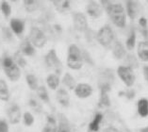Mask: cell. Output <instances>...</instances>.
<instances>
[{
	"mask_svg": "<svg viewBox=\"0 0 148 132\" xmlns=\"http://www.w3.org/2000/svg\"><path fill=\"white\" fill-rule=\"evenodd\" d=\"M106 12L115 27L119 28H124L125 27L127 15H126L125 7L121 3L112 2L106 10Z\"/></svg>",
	"mask_w": 148,
	"mask_h": 132,
	"instance_id": "1",
	"label": "cell"
},
{
	"mask_svg": "<svg viewBox=\"0 0 148 132\" xmlns=\"http://www.w3.org/2000/svg\"><path fill=\"white\" fill-rule=\"evenodd\" d=\"M67 66L70 69L77 71L80 70L83 66V59H82V50L75 44H71L68 47V55H67Z\"/></svg>",
	"mask_w": 148,
	"mask_h": 132,
	"instance_id": "2",
	"label": "cell"
},
{
	"mask_svg": "<svg viewBox=\"0 0 148 132\" xmlns=\"http://www.w3.org/2000/svg\"><path fill=\"white\" fill-rule=\"evenodd\" d=\"M2 66H3V70H4L7 77H8L10 81L15 82L17 80H19V78L21 77V70H20V67L15 63V62H14L13 58L6 56L5 58L3 59Z\"/></svg>",
	"mask_w": 148,
	"mask_h": 132,
	"instance_id": "3",
	"label": "cell"
},
{
	"mask_svg": "<svg viewBox=\"0 0 148 132\" xmlns=\"http://www.w3.org/2000/svg\"><path fill=\"white\" fill-rule=\"evenodd\" d=\"M96 40L105 48L112 46L114 41V32L109 25H105L96 33Z\"/></svg>",
	"mask_w": 148,
	"mask_h": 132,
	"instance_id": "4",
	"label": "cell"
},
{
	"mask_svg": "<svg viewBox=\"0 0 148 132\" xmlns=\"http://www.w3.org/2000/svg\"><path fill=\"white\" fill-rule=\"evenodd\" d=\"M45 62L46 66L54 71L56 75H60L62 72V63H61L60 58L57 55L55 49H50L45 56Z\"/></svg>",
	"mask_w": 148,
	"mask_h": 132,
	"instance_id": "5",
	"label": "cell"
},
{
	"mask_svg": "<svg viewBox=\"0 0 148 132\" xmlns=\"http://www.w3.org/2000/svg\"><path fill=\"white\" fill-rule=\"evenodd\" d=\"M28 39L30 40L31 44L35 46V48H42L47 42V37L45 32L36 27H31Z\"/></svg>",
	"mask_w": 148,
	"mask_h": 132,
	"instance_id": "6",
	"label": "cell"
},
{
	"mask_svg": "<svg viewBox=\"0 0 148 132\" xmlns=\"http://www.w3.org/2000/svg\"><path fill=\"white\" fill-rule=\"evenodd\" d=\"M117 75L120 79L124 82L126 87H132L134 84L136 77L132 68L125 65H121L117 68Z\"/></svg>",
	"mask_w": 148,
	"mask_h": 132,
	"instance_id": "7",
	"label": "cell"
},
{
	"mask_svg": "<svg viewBox=\"0 0 148 132\" xmlns=\"http://www.w3.org/2000/svg\"><path fill=\"white\" fill-rule=\"evenodd\" d=\"M73 24L74 27L79 32H87L89 30L88 20L84 13L75 12L73 13Z\"/></svg>",
	"mask_w": 148,
	"mask_h": 132,
	"instance_id": "8",
	"label": "cell"
},
{
	"mask_svg": "<svg viewBox=\"0 0 148 132\" xmlns=\"http://www.w3.org/2000/svg\"><path fill=\"white\" fill-rule=\"evenodd\" d=\"M7 115H8L9 122L12 124H16L21 121L22 118V111L18 104L12 103L7 109Z\"/></svg>",
	"mask_w": 148,
	"mask_h": 132,
	"instance_id": "9",
	"label": "cell"
},
{
	"mask_svg": "<svg viewBox=\"0 0 148 132\" xmlns=\"http://www.w3.org/2000/svg\"><path fill=\"white\" fill-rule=\"evenodd\" d=\"M110 91V82H104L100 86V98L98 105L99 107L108 108L110 106V99L109 96V92Z\"/></svg>",
	"mask_w": 148,
	"mask_h": 132,
	"instance_id": "10",
	"label": "cell"
},
{
	"mask_svg": "<svg viewBox=\"0 0 148 132\" xmlns=\"http://www.w3.org/2000/svg\"><path fill=\"white\" fill-rule=\"evenodd\" d=\"M86 12H87V14L90 17H92L93 19H96L102 16L103 8L101 7L99 2L90 1L87 4V7H86Z\"/></svg>",
	"mask_w": 148,
	"mask_h": 132,
	"instance_id": "11",
	"label": "cell"
},
{
	"mask_svg": "<svg viewBox=\"0 0 148 132\" xmlns=\"http://www.w3.org/2000/svg\"><path fill=\"white\" fill-rule=\"evenodd\" d=\"M75 94L80 99H85L90 97L92 94V87L87 83H79L75 89Z\"/></svg>",
	"mask_w": 148,
	"mask_h": 132,
	"instance_id": "12",
	"label": "cell"
},
{
	"mask_svg": "<svg viewBox=\"0 0 148 132\" xmlns=\"http://www.w3.org/2000/svg\"><path fill=\"white\" fill-rule=\"evenodd\" d=\"M140 12V5L138 1H125V12L130 20H135Z\"/></svg>",
	"mask_w": 148,
	"mask_h": 132,
	"instance_id": "13",
	"label": "cell"
},
{
	"mask_svg": "<svg viewBox=\"0 0 148 132\" xmlns=\"http://www.w3.org/2000/svg\"><path fill=\"white\" fill-rule=\"evenodd\" d=\"M111 48H112V55L116 60H122L126 56L125 47L120 41H115Z\"/></svg>",
	"mask_w": 148,
	"mask_h": 132,
	"instance_id": "14",
	"label": "cell"
},
{
	"mask_svg": "<svg viewBox=\"0 0 148 132\" xmlns=\"http://www.w3.org/2000/svg\"><path fill=\"white\" fill-rule=\"evenodd\" d=\"M20 52L24 56L32 57L35 55V46L31 44L29 39H25L20 44Z\"/></svg>",
	"mask_w": 148,
	"mask_h": 132,
	"instance_id": "15",
	"label": "cell"
},
{
	"mask_svg": "<svg viewBox=\"0 0 148 132\" xmlns=\"http://www.w3.org/2000/svg\"><path fill=\"white\" fill-rule=\"evenodd\" d=\"M57 101L62 107H68L70 105V95L64 88H60L56 92Z\"/></svg>",
	"mask_w": 148,
	"mask_h": 132,
	"instance_id": "16",
	"label": "cell"
},
{
	"mask_svg": "<svg viewBox=\"0 0 148 132\" xmlns=\"http://www.w3.org/2000/svg\"><path fill=\"white\" fill-rule=\"evenodd\" d=\"M10 27L13 33H15L16 35H21L25 30V22L21 19L12 18L10 19Z\"/></svg>",
	"mask_w": 148,
	"mask_h": 132,
	"instance_id": "17",
	"label": "cell"
},
{
	"mask_svg": "<svg viewBox=\"0 0 148 132\" xmlns=\"http://www.w3.org/2000/svg\"><path fill=\"white\" fill-rule=\"evenodd\" d=\"M137 54L140 60L148 62V41H143L138 44L137 47Z\"/></svg>",
	"mask_w": 148,
	"mask_h": 132,
	"instance_id": "18",
	"label": "cell"
},
{
	"mask_svg": "<svg viewBox=\"0 0 148 132\" xmlns=\"http://www.w3.org/2000/svg\"><path fill=\"white\" fill-rule=\"evenodd\" d=\"M58 117H59V124H58L57 132H71V126L67 117L61 113H60Z\"/></svg>",
	"mask_w": 148,
	"mask_h": 132,
	"instance_id": "19",
	"label": "cell"
},
{
	"mask_svg": "<svg viewBox=\"0 0 148 132\" xmlns=\"http://www.w3.org/2000/svg\"><path fill=\"white\" fill-rule=\"evenodd\" d=\"M58 131V124L57 120L54 116L48 115L46 117V123L42 128V132H57Z\"/></svg>",
	"mask_w": 148,
	"mask_h": 132,
	"instance_id": "20",
	"label": "cell"
},
{
	"mask_svg": "<svg viewBox=\"0 0 148 132\" xmlns=\"http://www.w3.org/2000/svg\"><path fill=\"white\" fill-rule=\"evenodd\" d=\"M137 110L140 117L145 118L148 116V99L140 98L137 103Z\"/></svg>",
	"mask_w": 148,
	"mask_h": 132,
	"instance_id": "21",
	"label": "cell"
},
{
	"mask_svg": "<svg viewBox=\"0 0 148 132\" xmlns=\"http://www.w3.org/2000/svg\"><path fill=\"white\" fill-rule=\"evenodd\" d=\"M103 120V114L102 113H96L93 119L92 120V122L89 124V132H98L100 128L101 122Z\"/></svg>",
	"mask_w": 148,
	"mask_h": 132,
	"instance_id": "22",
	"label": "cell"
},
{
	"mask_svg": "<svg viewBox=\"0 0 148 132\" xmlns=\"http://www.w3.org/2000/svg\"><path fill=\"white\" fill-rule=\"evenodd\" d=\"M60 77L56 74H50L49 76L46 77V84L47 86L51 89V90H58L60 86Z\"/></svg>",
	"mask_w": 148,
	"mask_h": 132,
	"instance_id": "23",
	"label": "cell"
},
{
	"mask_svg": "<svg viewBox=\"0 0 148 132\" xmlns=\"http://www.w3.org/2000/svg\"><path fill=\"white\" fill-rule=\"evenodd\" d=\"M62 83L67 89L69 90H75V87H77V81H75V77L72 76L70 73H65L62 77Z\"/></svg>",
	"mask_w": 148,
	"mask_h": 132,
	"instance_id": "24",
	"label": "cell"
},
{
	"mask_svg": "<svg viewBox=\"0 0 148 132\" xmlns=\"http://www.w3.org/2000/svg\"><path fill=\"white\" fill-rule=\"evenodd\" d=\"M0 100L6 102L10 100V92L8 85H7L5 80L1 79V78H0Z\"/></svg>",
	"mask_w": 148,
	"mask_h": 132,
	"instance_id": "25",
	"label": "cell"
},
{
	"mask_svg": "<svg viewBox=\"0 0 148 132\" xmlns=\"http://www.w3.org/2000/svg\"><path fill=\"white\" fill-rule=\"evenodd\" d=\"M37 95L38 97L41 99L42 102L46 103V104H49L50 103V97H49V94L47 90H46V88L45 86H39V88L37 89Z\"/></svg>",
	"mask_w": 148,
	"mask_h": 132,
	"instance_id": "26",
	"label": "cell"
},
{
	"mask_svg": "<svg viewBox=\"0 0 148 132\" xmlns=\"http://www.w3.org/2000/svg\"><path fill=\"white\" fill-rule=\"evenodd\" d=\"M26 80L27 83V86L29 87L30 90L32 91H37L39 88V83H38V78L34 76L33 74H27L26 77Z\"/></svg>",
	"mask_w": 148,
	"mask_h": 132,
	"instance_id": "27",
	"label": "cell"
},
{
	"mask_svg": "<svg viewBox=\"0 0 148 132\" xmlns=\"http://www.w3.org/2000/svg\"><path fill=\"white\" fill-rule=\"evenodd\" d=\"M139 28L140 34L148 41V21L144 17H140L139 19Z\"/></svg>",
	"mask_w": 148,
	"mask_h": 132,
	"instance_id": "28",
	"label": "cell"
},
{
	"mask_svg": "<svg viewBox=\"0 0 148 132\" xmlns=\"http://www.w3.org/2000/svg\"><path fill=\"white\" fill-rule=\"evenodd\" d=\"M135 44H136V31L133 29L131 30L130 34H129V36L125 41V48L129 51H132L135 47Z\"/></svg>",
	"mask_w": 148,
	"mask_h": 132,
	"instance_id": "29",
	"label": "cell"
},
{
	"mask_svg": "<svg viewBox=\"0 0 148 132\" xmlns=\"http://www.w3.org/2000/svg\"><path fill=\"white\" fill-rule=\"evenodd\" d=\"M24 7L27 12H34L39 9L40 2L36 0H27V1H24Z\"/></svg>",
	"mask_w": 148,
	"mask_h": 132,
	"instance_id": "30",
	"label": "cell"
},
{
	"mask_svg": "<svg viewBox=\"0 0 148 132\" xmlns=\"http://www.w3.org/2000/svg\"><path fill=\"white\" fill-rule=\"evenodd\" d=\"M53 4L60 12H65L70 10V1H53Z\"/></svg>",
	"mask_w": 148,
	"mask_h": 132,
	"instance_id": "31",
	"label": "cell"
},
{
	"mask_svg": "<svg viewBox=\"0 0 148 132\" xmlns=\"http://www.w3.org/2000/svg\"><path fill=\"white\" fill-rule=\"evenodd\" d=\"M13 60L15 63L17 64L18 66L21 67V68H24L27 65V60H25L24 55L21 52H16L15 54L13 56Z\"/></svg>",
	"mask_w": 148,
	"mask_h": 132,
	"instance_id": "32",
	"label": "cell"
},
{
	"mask_svg": "<svg viewBox=\"0 0 148 132\" xmlns=\"http://www.w3.org/2000/svg\"><path fill=\"white\" fill-rule=\"evenodd\" d=\"M125 63H126V65L125 66H128V67H130V68L132 69H134V68H137L138 67V62H137V59H136V57L135 56H133V55H126L125 57Z\"/></svg>",
	"mask_w": 148,
	"mask_h": 132,
	"instance_id": "33",
	"label": "cell"
},
{
	"mask_svg": "<svg viewBox=\"0 0 148 132\" xmlns=\"http://www.w3.org/2000/svg\"><path fill=\"white\" fill-rule=\"evenodd\" d=\"M0 10L4 14V16L6 18H9L10 13H12V7L7 1H3L1 2V5H0Z\"/></svg>",
	"mask_w": 148,
	"mask_h": 132,
	"instance_id": "34",
	"label": "cell"
},
{
	"mask_svg": "<svg viewBox=\"0 0 148 132\" xmlns=\"http://www.w3.org/2000/svg\"><path fill=\"white\" fill-rule=\"evenodd\" d=\"M23 121L27 127H31L34 124V116L29 111H26L23 114Z\"/></svg>",
	"mask_w": 148,
	"mask_h": 132,
	"instance_id": "35",
	"label": "cell"
},
{
	"mask_svg": "<svg viewBox=\"0 0 148 132\" xmlns=\"http://www.w3.org/2000/svg\"><path fill=\"white\" fill-rule=\"evenodd\" d=\"M28 104H29V107L34 110L35 112L40 113V112L42 111V105L40 104V103L37 100H36V99H34V98L29 99V101H28Z\"/></svg>",
	"mask_w": 148,
	"mask_h": 132,
	"instance_id": "36",
	"label": "cell"
},
{
	"mask_svg": "<svg viewBox=\"0 0 148 132\" xmlns=\"http://www.w3.org/2000/svg\"><path fill=\"white\" fill-rule=\"evenodd\" d=\"M82 59H83V62H86L89 64H92L93 65V60L92 59V57L89 55V53L84 50V49H82Z\"/></svg>",
	"mask_w": 148,
	"mask_h": 132,
	"instance_id": "37",
	"label": "cell"
},
{
	"mask_svg": "<svg viewBox=\"0 0 148 132\" xmlns=\"http://www.w3.org/2000/svg\"><path fill=\"white\" fill-rule=\"evenodd\" d=\"M0 132H9V124L4 119L0 120Z\"/></svg>",
	"mask_w": 148,
	"mask_h": 132,
	"instance_id": "38",
	"label": "cell"
},
{
	"mask_svg": "<svg viewBox=\"0 0 148 132\" xmlns=\"http://www.w3.org/2000/svg\"><path fill=\"white\" fill-rule=\"evenodd\" d=\"M143 71L144 78H145V80L148 82V65H144L143 68Z\"/></svg>",
	"mask_w": 148,
	"mask_h": 132,
	"instance_id": "39",
	"label": "cell"
},
{
	"mask_svg": "<svg viewBox=\"0 0 148 132\" xmlns=\"http://www.w3.org/2000/svg\"><path fill=\"white\" fill-rule=\"evenodd\" d=\"M103 132H119V130L114 127H107Z\"/></svg>",
	"mask_w": 148,
	"mask_h": 132,
	"instance_id": "40",
	"label": "cell"
},
{
	"mask_svg": "<svg viewBox=\"0 0 148 132\" xmlns=\"http://www.w3.org/2000/svg\"><path fill=\"white\" fill-rule=\"evenodd\" d=\"M135 92L133 91V90H128L127 92H126V96L129 98V99H131V98H133L135 96Z\"/></svg>",
	"mask_w": 148,
	"mask_h": 132,
	"instance_id": "41",
	"label": "cell"
},
{
	"mask_svg": "<svg viewBox=\"0 0 148 132\" xmlns=\"http://www.w3.org/2000/svg\"><path fill=\"white\" fill-rule=\"evenodd\" d=\"M140 132H148V126L144 127H143V128H140Z\"/></svg>",
	"mask_w": 148,
	"mask_h": 132,
	"instance_id": "42",
	"label": "cell"
},
{
	"mask_svg": "<svg viewBox=\"0 0 148 132\" xmlns=\"http://www.w3.org/2000/svg\"></svg>",
	"mask_w": 148,
	"mask_h": 132,
	"instance_id": "43",
	"label": "cell"
}]
</instances>
